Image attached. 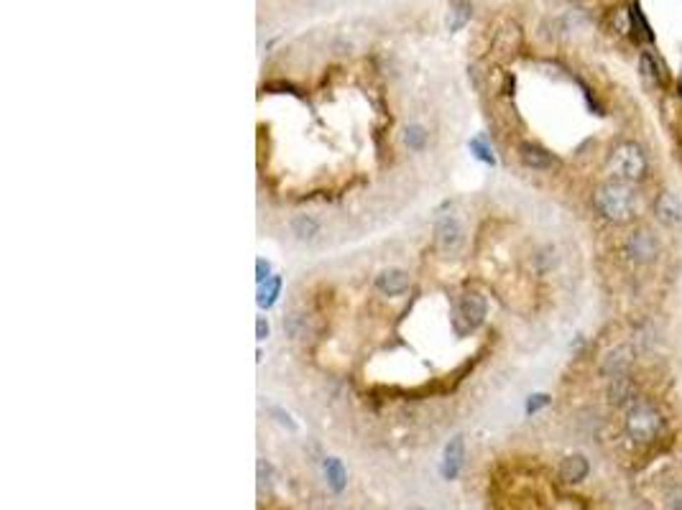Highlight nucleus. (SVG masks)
<instances>
[{
  "instance_id": "0eeeda50",
  "label": "nucleus",
  "mask_w": 682,
  "mask_h": 510,
  "mask_svg": "<svg viewBox=\"0 0 682 510\" xmlns=\"http://www.w3.org/2000/svg\"><path fill=\"white\" fill-rule=\"evenodd\" d=\"M634 360H636V352H634L632 344H618V347H614V350L603 357V362H600V375L611 377V380L618 375H629Z\"/></svg>"
},
{
  "instance_id": "393cba45",
  "label": "nucleus",
  "mask_w": 682,
  "mask_h": 510,
  "mask_svg": "<svg viewBox=\"0 0 682 510\" xmlns=\"http://www.w3.org/2000/svg\"><path fill=\"white\" fill-rule=\"evenodd\" d=\"M256 332H258V340H266V335H269V324L263 317H258V322H256Z\"/></svg>"
},
{
  "instance_id": "b1692460",
  "label": "nucleus",
  "mask_w": 682,
  "mask_h": 510,
  "mask_svg": "<svg viewBox=\"0 0 682 510\" xmlns=\"http://www.w3.org/2000/svg\"><path fill=\"white\" fill-rule=\"evenodd\" d=\"M256 271H258V284H263V281H269V263H263V260H258L256 263Z\"/></svg>"
},
{
  "instance_id": "a211bd4d",
  "label": "nucleus",
  "mask_w": 682,
  "mask_h": 510,
  "mask_svg": "<svg viewBox=\"0 0 682 510\" xmlns=\"http://www.w3.org/2000/svg\"><path fill=\"white\" fill-rule=\"evenodd\" d=\"M278 291H281V278L271 276L269 281L261 284V288H258V306H266V309H269L271 304L276 302Z\"/></svg>"
},
{
  "instance_id": "9b49d317",
  "label": "nucleus",
  "mask_w": 682,
  "mask_h": 510,
  "mask_svg": "<svg viewBox=\"0 0 682 510\" xmlns=\"http://www.w3.org/2000/svg\"><path fill=\"white\" fill-rule=\"evenodd\" d=\"M519 159L527 168H534V171H547L557 164L555 156L547 151V148H542L537 143H522L519 146Z\"/></svg>"
},
{
  "instance_id": "7ed1b4c3",
  "label": "nucleus",
  "mask_w": 682,
  "mask_h": 510,
  "mask_svg": "<svg viewBox=\"0 0 682 510\" xmlns=\"http://www.w3.org/2000/svg\"><path fill=\"white\" fill-rule=\"evenodd\" d=\"M662 424H665L662 413L652 403L636 401L629 409V416H626V434L632 436L636 444H649L659 436Z\"/></svg>"
},
{
  "instance_id": "9d476101",
  "label": "nucleus",
  "mask_w": 682,
  "mask_h": 510,
  "mask_svg": "<svg viewBox=\"0 0 682 510\" xmlns=\"http://www.w3.org/2000/svg\"><path fill=\"white\" fill-rule=\"evenodd\" d=\"M639 67H641V77H644L649 84L667 87V82H670V72H667L665 61H662L654 51H641Z\"/></svg>"
},
{
  "instance_id": "5701e85b",
  "label": "nucleus",
  "mask_w": 682,
  "mask_h": 510,
  "mask_svg": "<svg viewBox=\"0 0 682 510\" xmlns=\"http://www.w3.org/2000/svg\"><path fill=\"white\" fill-rule=\"evenodd\" d=\"M670 508H672V510H682V485L674 487L672 493H670Z\"/></svg>"
},
{
  "instance_id": "6ab92c4d",
  "label": "nucleus",
  "mask_w": 682,
  "mask_h": 510,
  "mask_svg": "<svg viewBox=\"0 0 682 510\" xmlns=\"http://www.w3.org/2000/svg\"><path fill=\"white\" fill-rule=\"evenodd\" d=\"M404 141H406V146H409L412 151H421V148L427 146V130H424V128H421V126L406 128Z\"/></svg>"
},
{
  "instance_id": "6e6552de",
  "label": "nucleus",
  "mask_w": 682,
  "mask_h": 510,
  "mask_svg": "<svg viewBox=\"0 0 682 510\" xmlns=\"http://www.w3.org/2000/svg\"><path fill=\"white\" fill-rule=\"evenodd\" d=\"M608 401L614 406H634L639 401V385L634 383V377L618 375L608 385Z\"/></svg>"
},
{
  "instance_id": "aec40b11",
  "label": "nucleus",
  "mask_w": 682,
  "mask_h": 510,
  "mask_svg": "<svg viewBox=\"0 0 682 510\" xmlns=\"http://www.w3.org/2000/svg\"><path fill=\"white\" fill-rule=\"evenodd\" d=\"M325 469H328V480H330V485L335 487V490H343V487H345V469H343L340 460H328Z\"/></svg>"
},
{
  "instance_id": "412c9836",
  "label": "nucleus",
  "mask_w": 682,
  "mask_h": 510,
  "mask_svg": "<svg viewBox=\"0 0 682 510\" xmlns=\"http://www.w3.org/2000/svg\"><path fill=\"white\" fill-rule=\"evenodd\" d=\"M471 151H475V156H478L480 161H486V164H493V153H491V148L483 141H480V138H473V141H471Z\"/></svg>"
},
{
  "instance_id": "ddd939ff",
  "label": "nucleus",
  "mask_w": 682,
  "mask_h": 510,
  "mask_svg": "<svg viewBox=\"0 0 682 510\" xmlns=\"http://www.w3.org/2000/svg\"><path fill=\"white\" fill-rule=\"evenodd\" d=\"M629 31H632L634 41H636V43H639V41H647V43L654 41V31H652L649 21L644 18V13H641V6L636 3V0H634L632 6H629Z\"/></svg>"
},
{
  "instance_id": "2eb2a0df",
  "label": "nucleus",
  "mask_w": 682,
  "mask_h": 510,
  "mask_svg": "<svg viewBox=\"0 0 682 510\" xmlns=\"http://www.w3.org/2000/svg\"><path fill=\"white\" fill-rule=\"evenodd\" d=\"M463 464V436H455L450 439V444L445 447V462H442V475L447 480H453L457 475V469Z\"/></svg>"
},
{
  "instance_id": "dca6fc26",
  "label": "nucleus",
  "mask_w": 682,
  "mask_h": 510,
  "mask_svg": "<svg viewBox=\"0 0 682 510\" xmlns=\"http://www.w3.org/2000/svg\"><path fill=\"white\" fill-rule=\"evenodd\" d=\"M473 16V6L468 0H455L453 8H450V18H447V26H450V31H460Z\"/></svg>"
},
{
  "instance_id": "4468645a",
  "label": "nucleus",
  "mask_w": 682,
  "mask_h": 510,
  "mask_svg": "<svg viewBox=\"0 0 682 510\" xmlns=\"http://www.w3.org/2000/svg\"><path fill=\"white\" fill-rule=\"evenodd\" d=\"M588 472H590V464L582 454H570L560 464V477H562L565 482H580V480L588 477Z\"/></svg>"
},
{
  "instance_id": "f3484780",
  "label": "nucleus",
  "mask_w": 682,
  "mask_h": 510,
  "mask_svg": "<svg viewBox=\"0 0 682 510\" xmlns=\"http://www.w3.org/2000/svg\"><path fill=\"white\" fill-rule=\"evenodd\" d=\"M292 233H294L299 240H312L314 235L320 233V222L314 217H310V215H296V217L292 219Z\"/></svg>"
},
{
  "instance_id": "4be33fe9",
  "label": "nucleus",
  "mask_w": 682,
  "mask_h": 510,
  "mask_svg": "<svg viewBox=\"0 0 682 510\" xmlns=\"http://www.w3.org/2000/svg\"><path fill=\"white\" fill-rule=\"evenodd\" d=\"M547 403H549L547 395H542V393H539V395H531L529 403H527V413H534V411H539V409H542V406H547Z\"/></svg>"
},
{
  "instance_id": "39448f33",
  "label": "nucleus",
  "mask_w": 682,
  "mask_h": 510,
  "mask_svg": "<svg viewBox=\"0 0 682 510\" xmlns=\"http://www.w3.org/2000/svg\"><path fill=\"white\" fill-rule=\"evenodd\" d=\"M626 255L636 263H652L659 255V243L657 237L649 233V230H634L626 237Z\"/></svg>"
},
{
  "instance_id": "f03ea898",
  "label": "nucleus",
  "mask_w": 682,
  "mask_h": 510,
  "mask_svg": "<svg viewBox=\"0 0 682 510\" xmlns=\"http://www.w3.org/2000/svg\"><path fill=\"white\" fill-rule=\"evenodd\" d=\"M647 153L641 151L639 143L623 141L618 143L611 156H608V171L614 174V179L626 182V184H636L647 176Z\"/></svg>"
},
{
  "instance_id": "f8f14e48",
  "label": "nucleus",
  "mask_w": 682,
  "mask_h": 510,
  "mask_svg": "<svg viewBox=\"0 0 682 510\" xmlns=\"http://www.w3.org/2000/svg\"><path fill=\"white\" fill-rule=\"evenodd\" d=\"M376 288L386 296H401L404 291H409V273L401 268H388L376 278Z\"/></svg>"
},
{
  "instance_id": "f257e3e1",
  "label": "nucleus",
  "mask_w": 682,
  "mask_h": 510,
  "mask_svg": "<svg viewBox=\"0 0 682 510\" xmlns=\"http://www.w3.org/2000/svg\"><path fill=\"white\" fill-rule=\"evenodd\" d=\"M593 202H596V209L600 215L616 225H626L636 215V194H634L632 184L618 182V179L600 184L593 194Z\"/></svg>"
},
{
  "instance_id": "20e7f679",
  "label": "nucleus",
  "mask_w": 682,
  "mask_h": 510,
  "mask_svg": "<svg viewBox=\"0 0 682 510\" xmlns=\"http://www.w3.org/2000/svg\"><path fill=\"white\" fill-rule=\"evenodd\" d=\"M486 299L475 291H468L460 296V302H457V309H455V324L460 332H471L475 326L483 324V319H486Z\"/></svg>"
},
{
  "instance_id": "423d86ee",
  "label": "nucleus",
  "mask_w": 682,
  "mask_h": 510,
  "mask_svg": "<svg viewBox=\"0 0 682 510\" xmlns=\"http://www.w3.org/2000/svg\"><path fill=\"white\" fill-rule=\"evenodd\" d=\"M435 245L442 255H453L463 245V227L455 217H442L435 225Z\"/></svg>"
},
{
  "instance_id": "1a4fd4ad",
  "label": "nucleus",
  "mask_w": 682,
  "mask_h": 510,
  "mask_svg": "<svg viewBox=\"0 0 682 510\" xmlns=\"http://www.w3.org/2000/svg\"><path fill=\"white\" fill-rule=\"evenodd\" d=\"M654 215L665 227L682 225V204L672 192H662L654 202Z\"/></svg>"
}]
</instances>
